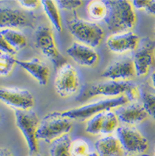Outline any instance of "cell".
<instances>
[{
  "label": "cell",
  "mask_w": 155,
  "mask_h": 156,
  "mask_svg": "<svg viewBox=\"0 0 155 156\" xmlns=\"http://www.w3.org/2000/svg\"><path fill=\"white\" fill-rule=\"evenodd\" d=\"M125 96L134 101L140 97L139 87L130 81H110L87 83L81 88L76 101L79 102L86 101L96 96H108L116 98Z\"/></svg>",
  "instance_id": "6da1fadb"
},
{
  "label": "cell",
  "mask_w": 155,
  "mask_h": 156,
  "mask_svg": "<svg viewBox=\"0 0 155 156\" xmlns=\"http://www.w3.org/2000/svg\"><path fill=\"white\" fill-rule=\"evenodd\" d=\"M104 2L107 7V14L104 21L108 29L114 33L130 32L137 20L131 2L127 0Z\"/></svg>",
  "instance_id": "7a4b0ae2"
},
{
  "label": "cell",
  "mask_w": 155,
  "mask_h": 156,
  "mask_svg": "<svg viewBox=\"0 0 155 156\" xmlns=\"http://www.w3.org/2000/svg\"><path fill=\"white\" fill-rule=\"evenodd\" d=\"M130 100L125 96H119L116 98L100 100L98 101L92 102L87 105H82L77 108L70 109L63 111H56L61 116L67 118L69 120L84 121L87 119H90L97 114L104 111H111V109L118 108L121 105L127 104Z\"/></svg>",
  "instance_id": "3957f363"
},
{
  "label": "cell",
  "mask_w": 155,
  "mask_h": 156,
  "mask_svg": "<svg viewBox=\"0 0 155 156\" xmlns=\"http://www.w3.org/2000/svg\"><path fill=\"white\" fill-rule=\"evenodd\" d=\"M70 33L78 42L90 48L100 45L104 37V31L98 24L80 18H74L67 22Z\"/></svg>",
  "instance_id": "277c9868"
},
{
  "label": "cell",
  "mask_w": 155,
  "mask_h": 156,
  "mask_svg": "<svg viewBox=\"0 0 155 156\" xmlns=\"http://www.w3.org/2000/svg\"><path fill=\"white\" fill-rule=\"evenodd\" d=\"M72 128V120L61 116L55 111L46 115L40 121L37 137V140L51 143L63 135H68Z\"/></svg>",
  "instance_id": "5b68a950"
},
{
  "label": "cell",
  "mask_w": 155,
  "mask_h": 156,
  "mask_svg": "<svg viewBox=\"0 0 155 156\" xmlns=\"http://www.w3.org/2000/svg\"><path fill=\"white\" fill-rule=\"evenodd\" d=\"M35 42L37 48L45 57L51 61L56 70H58L67 63L66 57L58 50L52 31L49 27L41 26L37 29Z\"/></svg>",
  "instance_id": "8992f818"
},
{
  "label": "cell",
  "mask_w": 155,
  "mask_h": 156,
  "mask_svg": "<svg viewBox=\"0 0 155 156\" xmlns=\"http://www.w3.org/2000/svg\"><path fill=\"white\" fill-rule=\"evenodd\" d=\"M15 120L18 128L20 129L26 140L28 150L32 154L38 151L37 133L38 129L39 120L36 113L29 111H15Z\"/></svg>",
  "instance_id": "52a82bcc"
},
{
  "label": "cell",
  "mask_w": 155,
  "mask_h": 156,
  "mask_svg": "<svg viewBox=\"0 0 155 156\" xmlns=\"http://www.w3.org/2000/svg\"><path fill=\"white\" fill-rule=\"evenodd\" d=\"M133 62L137 76H145L155 63V40L144 37L139 40L133 51Z\"/></svg>",
  "instance_id": "ba28073f"
},
{
  "label": "cell",
  "mask_w": 155,
  "mask_h": 156,
  "mask_svg": "<svg viewBox=\"0 0 155 156\" xmlns=\"http://www.w3.org/2000/svg\"><path fill=\"white\" fill-rule=\"evenodd\" d=\"M55 90L61 97H69L74 95L80 87L77 71L68 63L57 70L54 81Z\"/></svg>",
  "instance_id": "9c48e42d"
},
{
  "label": "cell",
  "mask_w": 155,
  "mask_h": 156,
  "mask_svg": "<svg viewBox=\"0 0 155 156\" xmlns=\"http://www.w3.org/2000/svg\"><path fill=\"white\" fill-rule=\"evenodd\" d=\"M117 139L124 151L129 154H142L149 148V142L138 129L129 126H119L116 129Z\"/></svg>",
  "instance_id": "30bf717a"
},
{
  "label": "cell",
  "mask_w": 155,
  "mask_h": 156,
  "mask_svg": "<svg viewBox=\"0 0 155 156\" xmlns=\"http://www.w3.org/2000/svg\"><path fill=\"white\" fill-rule=\"evenodd\" d=\"M0 101L15 111H29L35 103L29 90L17 87H0Z\"/></svg>",
  "instance_id": "8fae6325"
},
{
  "label": "cell",
  "mask_w": 155,
  "mask_h": 156,
  "mask_svg": "<svg viewBox=\"0 0 155 156\" xmlns=\"http://www.w3.org/2000/svg\"><path fill=\"white\" fill-rule=\"evenodd\" d=\"M136 76L135 68L132 57H125L111 63L103 71L102 77L112 81H129Z\"/></svg>",
  "instance_id": "7c38bea8"
},
{
  "label": "cell",
  "mask_w": 155,
  "mask_h": 156,
  "mask_svg": "<svg viewBox=\"0 0 155 156\" xmlns=\"http://www.w3.org/2000/svg\"><path fill=\"white\" fill-rule=\"evenodd\" d=\"M139 37L133 32L114 33L106 40L109 50L114 53H125L134 51L137 48Z\"/></svg>",
  "instance_id": "4fadbf2b"
},
{
  "label": "cell",
  "mask_w": 155,
  "mask_h": 156,
  "mask_svg": "<svg viewBox=\"0 0 155 156\" xmlns=\"http://www.w3.org/2000/svg\"><path fill=\"white\" fill-rule=\"evenodd\" d=\"M69 57L75 62L83 66H95L99 62V55L93 48L75 42L66 49Z\"/></svg>",
  "instance_id": "5bb4252c"
},
{
  "label": "cell",
  "mask_w": 155,
  "mask_h": 156,
  "mask_svg": "<svg viewBox=\"0 0 155 156\" xmlns=\"http://www.w3.org/2000/svg\"><path fill=\"white\" fill-rule=\"evenodd\" d=\"M114 113L117 115L118 120L129 126L141 123L149 116L143 105L135 102L119 106Z\"/></svg>",
  "instance_id": "9a60e30c"
},
{
  "label": "cell",
  "mask_w": 155,
  "mask_h": 156,
  "mask_svg": "<svg viewBox=\"0 0 155 156\" xmlns=\"http://www.w3.org/2000/svg\"><path fill=\"white\" fill-rule=\"evenodd\" d=\"M16 63L36 80L39 84L45 86L48 84L50 72L47 65L38 58H32L29 60H17Z\"/></svg>",
  "instance_id": "2e32d148"
},
{
  "label": "cell",
  "mask_w": 155,
  "mask_h": 156,
  "mask_svg": "<svg viewBox=\"0 0 155 156\" xmlns=\"http://www.w3.org/2000/svg\"><path fill=\"white\" fill-rule=\"evenodd\" d=\"M29 19L23 11L11 8H0V29L26 26Z\"/></svg>",
  "instance_id": "e0dca14e"
},
{
  "label": "cell",
  "mask_w": 155,
  "mask_h": 156,
  "mask_svg": "<svg viewBox=\"0 0 155 156\" xmlns=\"http://www.w3.org/2000/svg\"><path fill=\"white\" fill-rule=\"evenodd\" d=\"M95 145L98 156H123L125 152L119 140L113 135H105Z\"/></svg>",
  "instance_id": "ac0fdd59"
},
{
  "label": "cell",
  "mask_w": 155,
  "mask_h": 156,
  "mask_svg": "<svg viewBox=\"0 0 155 156\" xmlns=\"http://www.w3.org/2000/svg\"><path fill=\"white\" fill-rule=\"evenodd\" d=\"M0 34L16 51L21 50L27 45V38L23 33L14 28L2 29L0 30Z\"/></svg>",
  "instance_id": "d6986e66"
},
{
  "label": "cell",
  "mask_w": 155,
  "mask_h": 156,
  "mask_svg": "<svg viewBox=\"0 0 155 156\" xmlns=\"http://www.w3.org/2000/svg\"><path fill=\"white\" fill-rule=\"evenodd\" d=\"M41 5L46 15L51 22L53 27L58 33L62 31V22L60 15L59 9L55 1H41Z\"/></svg>",
  "instance_id": "ffe728a7"
},
{
  "label": "cell",
  "mask_w": 155,
  "mask_h": 156,
  "mask_svg": "<svg viewBox=\"0 0 155 156\" xmlns=\"http://www.w3.org/2000/svg\"><path fill=\"white\" fill-rule=\"evenodd\" d=\"M72 140L69 135H65L52 141L50 145V156H72L71 154Z\"/></svg>",
  "instance_id": "44dd1931"
},
{
  "label": "cell",
  "mask_w": 155,
  "mask_h": 156,
  "mask_svg": "<svg viewBox=\"0 0 155 156\" xmlns=\"http://www.w3.org/2000/svg\"><path fill=\"white\" fill-rule=\"evenodd\" d=\"M89 17L96 21L104 20L107 14V7L104 1H91L87 6Z\"/></svg>",
  "instance_id": "7402d4cb"
},
{
  "label": "cell",
  "mask_w": 155,
  "mask_h": 156,
  "mask_svg": "<svg viewBox=\"0 0 155 156\" xmlns=\"http://www.w3.org/2000/svg\"><path fill=\"white\" fill-rule=\"evenodd\" d=\"M119 120L114 112L111 111H108L104 112L103 126H102L101 134L102 135H110V134L116 131L118 128Z\"/></svg>",
  "instance_id": "603a6c76"
},
{
  "label": "cell",
  "mask_w": 155,
  "mask_h": 156,
  "mask_svg": "<svg viewBox=\"0 0 155 156\" xmlns=\"http://www.w3.org/2000/svg\"><path fill=\"white\" fill-rule=\"evenodd\" d=\"M140 97L142 105L149 115L155 120V92L140 89Z\"/></svg>",
  "instance_id": "cb8c5ba5"
},
{
  "label": "cell",
  "mask_w": 155,
  "mask_h": 156,
  "mask_svg": "<svg viewBox=\"0 0 155 156\" xmlns=\"http://www.w3.org/2000/svg\"><path fill=\"white\" fill-rule=\"evenodd\" d=\"M105 112V111H104ZM104 112L97 114L95 116L91 117L86 123V131L90 135H99L101 134L103 120H104Z\"/></svg>",
  "instance_id": "d4e9b609"
},
{
  "label": "cell",
  "mask_w": 155,
  "mask_h": 156,
  "mask_svg": "<svg viewBox=\"0 0 155 156\" xmlns=\"http://www.w3.org/2000/svg\"><path fill=\"white\" fill-rule=\"evenodd\" d=\"M16 59L12 55L2 54L0 55V76H9L14 68Z\"/></svg>",
  "instance_id": "484cf974"
},
{
  "label": "cell",
  "mask_w": 155,
  "mask_h": 156,
  "mask_svg": "<svg viewBox=\"0 0 155 156\" xmlns=\"http://www.w3.org/2000/svg\"><path fill=\"white\" fill-rule=\"evenodd\" d=\"M72 156H88L90 154L89 144L82 139L72 141L71 144Z\"/></svg>",
  "instance_id": "4316f807"
},
{
  "label": "cell",
  "mask_w": 155,
  "mask_h": 156,
  "mask_svg": "<svg viewBox=\"0 0 155 156\" xmlns=\"http://www.w3.org/2000/svg\"><path fill=\"white\" fill-rule=\"evenodd\" d=\"M58 8L63 9V10H74L76 9L83 4L82 1L80 0H76V1H73V0H63V1H57L56 2Z\"/></svg>",
  "instance_id": "83f0119b"
},
{
  "label": "cell",
  "mask_w": 155,
  "mask_h": 156,
  "mask_svg": "<svg viewBox=\"0 0 155 156\" xmlns=\"http://www.w3.org/2000/svg\"><path fill=\"white\" fill-rule=\"evenodd\" d=\"M0 51L3 54H9L12 56L16 53V51L9 45V42H7L1 34H0Z\"/></svg>",
  "instance_id": "f1b7e54d"
},
{
  "label": "cell",
  "mask_w": 155,
  "mask_h": 156,
  "mask_svg": "<svg viewBox=\"0 0 155 156\" xmlns=\"http://www.w3.org/2000/svg\"><path fill=\"white\" fill-rule=\"evenodd\" d=\"M18 3L24 9L27 10H34L41 4V1L37 0H20Z\"/></svg>",
  "instance_id": "f546056e"
},
{
  "label": "cell",
  "mask_w": 155,
  "mask_h": 156,
  "mask_svg": "<svg viewBox=\"0 0 155 156\" xmlns=\"http://www.w3.org/2000/svg\"><path fill=\"white\" fill-rule=\"evenodd\" d=\"M132 5L134 7V9H138V10H144L146 9L149 0L145 1H132Z\"/></svg>",
  "instance_id": "4dcf8cb0"
},
{
  "label": "cell",
  "mask_w": 155,
  "mask_h": 156,
  "mask_svg": "<svg viewBox=\"0 0 155 156\" xmlns=\"http://www.w3.org/2000/svg\"><path fill=\"white\" fill-rule=\"evenodd\" d=\"M144 11L150 15L155 16V0H149V3Z\"/></svg>",
  "instance_id": "1f68e13d"
},
{
  "label": "cell",
  "mask_w": 155,
  "mask_h": 156,
  "mask_svg": "<svg viewBox=\"0 0 155 156\" xmlns=\"http://www.w3.org/2000/svg\"><path fill=\"white\" fill-rule=\"evenodd\" d=\"M0 156H13L12 153L6 148L0 147Z\"/></svg>",
  "instance_id": "d6a6232c"
},
{
  "label": "cell",
  "mask_w": 155,
  "mask_h": 156,
  "mask_svg": "<svg viewBox=\"0 0 155 156\" xmlns=\"http://www.w3.org/2000/svg\"><path fill=\"white\" fill-rule=\"evenodd\" d=\"M151 81H152V85L153 88L155 89V71L152 73L151 75Z\"/></svg>",
  "instance_id": "836d02e7"
},
{
  "label": "cell",
  "mask_w": 155,
  "mask_h": 156,
  "mask_svg": "<svg viewBox=\"0 0 155 156\" xmlns=\"http://www.w3.org/2000/svg\"><path fill=\"white\" fill-rule=\"evenodd\" d=\"M88 156H98L97 153L96 152H92V153H90Z\"/></svg>",
  "instance_id": "e575fe53"
},
{
  "label": "cell",
  "mask_w": 155,
  "mask_h": 156,
  "mask_svg": "<svg viewBox=\"0 0 155 156\" xmlns=\"http://www.w3.org/2000/svg\"><path fill=\"white\" fill-rule=\"evenodd\" d=\"M3 54V53H2V52H1V51H0V55H2Z\"/></svg>",
  "instance_id": "d590c367"
},
{
  "label": "cell",
  "mask_w": 155,
  "mask_h": 156,
  "mask_svg": "<svg viewBox=\"0 0 155 156\" xmlns=\"http://www.w3.org/2000/svg\"><path fill=\"white\" fill-rule=\"evenodd\" d=\"M154 156H155V150H154Z\"/></svg>",
  "instance_id": "8d00e7d4"
},
{
  "label": "cell",
  "mask_w": 155,
  "mask_h": 156,
  "mask_svg": "<svg viewBox=\"0 0 155 156\" xmlns=\"http://www.w3.org/2000/svg\"><path fill=\"white\" fill-rule=\"evenodd\" d=\"M154 33H155V28H154Z\"/></svg>",
  "instance_id": "74e56055"
}]
</instances>
